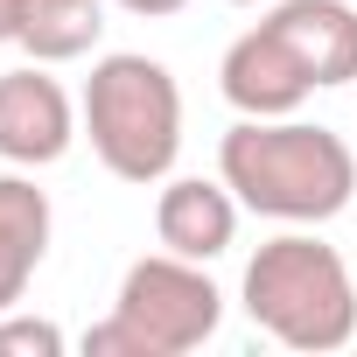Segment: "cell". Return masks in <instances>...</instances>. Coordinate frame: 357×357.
Segmentation results:
<instances>
[{
	"mask_svg": "<svg viewBox=\"0 0 357 357\" xmlns=\"http://www.w3.org/2000/svg\"><path fill=\"white\" fill-rule=\"evenodd\" d=\"M266 22L301 56V70L315 77V91L357 77V8H343V0H280Z\"/></svg>",
	"mask_w": 357,
	"mask_h": 357,
	"instance_id": "ba28073f",
	"label": "cell"
},
{
	"mask_svg": "<svg viewBox=\"0 0 357 357\" xmlns=\"http://www.w3.org/2000/svg\"><path fill=\"white\" fill-rule=\"evenodd\" d=\"M218 84H225V98H231L238 119H287V112H301L308 91H315V77H308L301 56L273 36V22L245 29V36L225 50Z\"/></svg>",
	"mask_w": 357,
	"mask_h": 357,
	"instance_id": "8992f818",
	"label": "cell"
},
{
	"mask_svg": "<svg viewBox=\"0 0 357 357\" xmlns=\"http://www.w3.org/2000/svg\"><path fill=\"white\" fill-rule=\"evenodd\" d=\"M22 36V0H0V43Z\"/></svg>",
	"mask_w": 357,
	"mask_h": 357,
	"instance_id": "5bb4252c",
	"label": "cell"
},
{
	"mask_svg": "<svg viewBox=\"0 0 357 357\" xmlns=\"http://www.w3.org/2000/svg\"><path fill=\"white\" fill-rule=\"evenodd\" d=\"M238 197H231V183L218 175V183H204V175H175V183H161V204H154V238H161V252H183V259H218V252H231V238H238Z\"/></svg>",
	"mask_w": 357,
	"mask_h": 357,
	"instance_id": "52a82bcc",
	"label": "cell"
},
{
	"mask_svg": "<svg viewBox=\"0 0 357 357\" xmlns=\"http://www.w3.org/2000/svg\"><path fill=\"white\" fill-rule=\"evenodd\" d=\"M231 8H252V0H231Z\"/></svg>",
	"mask_w": 357,
	"mask_h": 357,
	"instance_id": "9a60e30c",
	"label": "cell"
},
{
	"mask_svg": "<svg viewBox=\"0 0 357 357\" xmlns=\"http://www.w3.org/2000/svg\"><path fill=\"white\" fill-rule=\"evenodd\" d=\"M50 252V197L29 175H0V315H8Z\"/></svg>",
	"mask_w": 357,
	"mask_h": 357,
	"instance_id": "9c48e42d",
	"label": "cell"
},
{
	"mask_svg": "<svg viewBox=\"0 0 357 357\" xmlns=\"http://www.w3.org/2000/svg\"><path fill=\"white\" fill-rule=\"evenodd\" d=\"M84 133L91 154L119 175V183H168L175 154H183V91H175L168 63L154 56H98L84 84Z\"/></svg>",
	"mask_w": 357,
	"mask_h": 357,
	"instance_id": "3957f363",
	"label": "cell"
},
{
	"mask_svg": "<svg viewBox=\"0 0 357 357\" xmlns=\"http://www.w3.org/2000/svg\"><path fill=\"white\" fill-rule=\"evenodd\" d=\"M245 315L287 350H343L357 336V280L315 231H280L245 259Z\"/></svg>",
	"mask_w": 357,
	"mask_h": 357,
	"instance_id": "7a4b0ae2",
	"label": "cell"
},
{
	"mask_svg": "<svg viewBox=\"0 0 357 357\" xmlns=\"http://www.w3.org/2000/svg\"><path fill=\"white\" fill-rule=\"evenodd\" d=\"M70 140H77L70 91H63L43 63L0 77V161H15V168H50V161L70 154Z\"/></svg>",
	"mask_w": 357,
	"mask_h": 357,
	"instance_id": "5b68a950",
	"label": "cell"
},
{
	"mask_svg": "<svg viewBox=\"0 0 357 357\" xmlns=\"http://www.w3.org/2000/svg\"><path fill=\"white\" fill-rule=\"evenodd\" d=\"M112 315H126L147 343V357H183V350H204L225 322V294L218 280L204 273V259H183V252H147L126 266L119 280V301Z\"/></svg>",
	"mask_w": 357,
	"mask_h": 357,
	"instance_id": "277c9868",
	"label": "cell"
},
{
	"mask_svg": "<svg viewBox=\"0 0 357 357\" xmlns=\"http://www.w3.org/2000/svg\"><path fill=\"white\" fill-rule=\"evenodd\" d=\"M105 8H126V15H147V22H161V15H183L190 0H105Z\"/></svg>",
	"mask_w": 357,
	"mask_h": 357,
	"instance_id": "4fadbf2b",
	"label": "cell"
},
{
	"mask_svg": "<svg viewBox=\"0 0 357 357\" xmlns=\"http://www.w3.org/2000/svg\"><path fill=\"white\" fill-rule=\"evenodd\" d=\"M84 357H147V343L126 315H105L98 329H84Z\"/></svg>",
	"mask_w": 357,
	"mask_h": 357,
	"instance_id": "7c38bea8",
	"label": "cell"
},
{
	"mask_svg": "<svg viewBox=\"0 0 357 357\" xmlns=\"http://www.w3.org/2000/svg\"><path fill=\"white\" fill-rule=\"evenodd\" d=\"M63 357V329L56 322H43V315H0V357Z\"/></svg>",
	"mask_w": 357,
	"mask_h": 357,
	"instance_id": "8fae6325",
	"label": "cell"
},
{
	"mask_svg": "<svg viewBox=\"0 0 357 357\" xmlns=\"http://www.w3.org/2000/svg\"><path fill=\"white\" fill-rule=\"evenodd\" d=\"M105 36V0H22V50L36 63H70L84 50H98Z\"/></svg>",
	"mask_w": 357,
	"mask_h": 357,
	"instance_id": "30bf717a",
	"label": "cell"
},
{
	"mask_svg": "<svg viewBox=\"0 0 357 357\" xmlns=\"http://www.w3.org/2000/svg\"><path fill=\"white\" fill-rule=\"evenodd\" d=\"M218 175L231 197L273 225H329L357 197V154L343 133L308 119H238L218 147Z\"/></svg>",
	"mask_w": 357,
	"mask_h": 357,
	"instance_id": "6da1fadb",
	"label": "cell"
}]
</instances>
